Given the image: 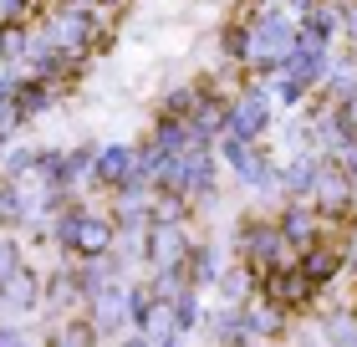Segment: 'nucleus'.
I'll use <instances>...</instances> for the list:
<instances>
[{"label": "nucleus", "instance_id": "nucleus-1", "mask_svg": "<svg viewBox=\"0 0 357 347\" xmlns=\"http://www.w3.org/2000/svg\"><path fill=\"white\" fill-rule=\"evenodd\" d=\"M291 46H296V21H291L286 10L266 6V10L250 15V52H245V67L261 77V82L281 72V61L291 57Z\"/></svg>", "mask_w": 357, "mask_h": 347}, {"label": "nucleus", "instance_id": "nucleus-2", "mask_svg": "<svg viewBox=\"0 0 357 347\" xmlns=\"http://www.w3.org/2000/svg\"><path fill=\"white\" fill-rule=\"evenodd\" d=\"M235 251H240V260L245 266H255V271H271V266H296L301 260V251L296 245H286V235H281V225L275 220H240V230H235Z\"/></svg>", "mask_w": 357, "mask_h": 347}, {"label": "nucleus", "instance_id": "nucleus-3", "mask_svg": "<svg viewBox=\"0 0 357 347\" xmlns=\"http://www.w3.org/2000/svg\"><path fill=\"white\" fill-rule=\"evenodd\" d=\"M312 205L321 220H347L352 205H357V179L342 169V163H332V158H321V169H317V184H312Z\"/></svg>", "mask_w": 357, "mask_h": 347}, {"label": "nucleus", "instance_id": "nucleus-4", "mask_svg": "<svg viewBox=\"0 0 357 347\" xmlns=\"http://www.w3.org/2000/svg\"><path fill=\"white\" fill-rule=\"evenodd\" d=\"M215 143H220L225 163H230V169L240 174V184H245V189H255V194L275 189V169H271L266 148H255V138H240V133H220Z\"/></svg>", "mask_w": 357, "mask_h": 347}, {"label": "nucleus", "instance_id": "nucleus-5", "mask_svg": "<svg viewBox=\"0 0 357 347\" xmlns=\"http://www.w3.org/2000/svg\"><path fill=\"white\" fill-rule=\"evenodd\" d=\"M321 286L301 271V260H296V266H271V271H261V286H255V296H266V302L286 307V311H301Z\"/></svg>", "mask_w": 357, "mask_h": 347}, {"label": "nucleus", "instance_id": "nucleus-6", "mask_svg": "<svg viewBox=\"0 0 357 347\" xmlns=\"http://www.w3.org/2000/svg\"><path fill=\"white\" fill-rule=\"evenodd\" d=\"M128 184L153 189L149 179L138 174V148H133V143H107V148H97V158H92V189H128Z\"/></svg>", "mask_w": 357, "mask_h": 347}, {"label": "nucleus", "instance_id": "nucleus-7", "mask_svg": "<svg viewBox=\"0 0 357 347\" xmlns=\"http://www.w3.org/2000/svg\"><path fill=\"white\" fill-rule=\"evenodd\" d=\"M189 230L184 220H153L149 235H143V260H149L153 271H169V266H184L189 260Z\"/></svg>", "mask_w": 357, "mask_h": 347}, {"label": "nucleus", "instance_id": "nucleus-8", "mask_svg": "<svg viewBox=\"0 0 357 347\" xmlns=\"http://www.w3.org/2000/svg\"><path fill=\"white\" fill-rule=\"evenodd\" d=\"M275 118L271 108V87L261 82V87H245L240 97H230V123H225V133H240V138H261L266 128Z\"/></svg>", "mask_w": 357, "mask_h": 347}, {"label": "nucleus", "instance_id": "nucleus-9", "mask_svg": "<svg viewBox=\"0 0 357 347\" xmlns=\"http://www.w3.org/2000/svg\"><path fill=\"white\" fill-rule=\"evenodd\" d=\"M82 311L92 317V327H97V337H118V327H123V322L133 327V317H128V281H112V286H102V291H92Z\"/></svg>", "mask_w": 357, "mask_h": 347}, {"label": "nucleus", "instance_id": "nucleus-10", "mask_svg": "<svg viewBox=\"0 0 357 347\" xmlns=\"http://www.w3.org/2000/svg\"><path fill=\"white\" fill-rule=\"evenodd\" d=\"M41 271H31L26 260L15 266L6 281H0V311H15V317H26V311H36L41 307Z\"/></svg>", "mask_w": 357, "mask_h": 347}, {"label": "nucleus", "instance_id": "nucleus-11", "mask_svg": "<svg viewBox=\"0 0 357 347\" xmlns=\"http://www.w3.org/2000/svg\"><path fill=\"white\" fill-rule=\"evenodd\" d=\"M317 169H321V154H317V148H306V154H296L286 169H275V189H281L286 200H312Z\"/></svg>", "mask_w": 357, "mask_h": 347}, {"label": "nucleus", "instance_id": "nucleus-12", "mask_svg": "<svg viewBox=\"0 0 357 347\" xmlns=\"http://www.w3.org/2000/svg\"><path fill=\"white\" fill-rule=\"evenodd\" d=\"M317 220L321 214L312 209V205H301V200H286V209H281V235H286V245H296V251H306V245H317L321 235H317Z\"/></svg>", "mask_w": 357, "mask_h": 347}, {"label": "nucleus", "instance_id": "nucleus-13", "mask_svg": "<svg viewBox=\"0 0 357 347\" xmlns=\"http://www.w3.org/2000/svg\"><path fill=\"white\" fill-rule=\"evenodd\" d=\"M10 92H15V112H21V118H41L46 108H56V87H52L46 77H36V72L15 77Z\"/></svg>", "mask_w": 357, "mask_h": 347}, {"label": "nucleus", "instance_id": "nucleus-14", "mask_svg": "<svg viewBox=\"0 0 357 347\" xmlns=\"http://www.w3.org/2000/svg\"><path fill=\"white\" fill-rule=\"evenodd\" d=\"M342 266H347L342 251H337V245H327V240H317V245H306V251H301V271L312 276L317 286L337 281V276H342Z\"/></svg>", "mask_w": 357, "mask_h": 347}, {"label": "nucleus", "instance_id": "nucleus-15", "mask_svg": "<svg viewBox=\"0 0 357 347\" xmlns=\"http://www.w3.org/2000/svg\"><path fill=\"white\" fill-rule=\"evenodd\" d=\"M321 92H327V103H342L347 92H357V52H347V57H327ZM327 103H321V108H327Z\"/></svg>", "mask_w": 357, "mask_h": 347}, {"label": "nucleus", "instance_id": "nucleus-16", "mask_svg": "<svg viewBox=\"0 0 357 347\" xmlns=\"http://www.w3.org/2000/svg\"><path fill=\"white\" fill-rule=\"evenodd\" d=\"M149 143H153V148H164V154H184V148L194 143V128H189V118L158 112V118H153V128H149Z\"/></svg>", "mask_w": 357, "mask_h": 347}, {"label": "nucleus", "instance_id": "nucleus-17", "mask_svg": "<svg viewBox=\"0 0 357 347\" xmlns=\"http://www.w3.org/2000/svg\"><path fill=\"white\" fill-rule=\"evenodd\" d=\"M215 286H220V296H225L230 307H245L250 296H255V286H261V271L240 260V266H225V271H220V281H215Z\"/></svg>", "mask_w": 357, "mask_h": 347}, {"label": "nucleus", "instance_id": "nucleus-18", "mask_svg": "<svg viewBox=\"0 0 357 347\" xmlns=\"http://www.w3.org/2000/svg\"><path fill=\"white\" fill-rule=\"evenodd\" d=\"M138 342H178V327H174V302H164V296H153V311L143 317L138 327Z\"/></svg>", "mask_w": 357, "mask_h": 347}, {"label": "nucleus", "instance_id": "nucleus-19", "mask_svg": "<svg viewBox=\"0 0 357 347\" xmlns=\"http://www.w3.org/2000/svg\"><path fill=\"white\" fill-rule=\"evenodd\" d=\"M184 266H189V281H194V286H199V291H209V286H215V281H220V256H215V245H209V240H199V245H189V260H184Z\"/></svg>", "mask_w": 357, "mask_h": 347}, {"label": "nucleus", "instance_id": "nucleus-20", "mask_svg": "<svg viewBox=\"0 0 357 347\" xmlns=\"http://www.w3.org/2000/svg\"><path fill=\"white\" fill-rule=\"evenodd\" d=\"M31 46V21H0V67H21Z\"/></svg>", "mask_w": 357, "mask_h": 347}, {"label": "nucleus", "instance_id": "nucleus-21", "mask_svg": "<svg viewBox=\"0 0 357 347\" xmlns=\"http://www.w3.org/2000/svg\"><path fill=\"white\" fill-rule=\"evenodd\" d=\"M204 322V307H199V286H184L174 296V327H178V337H189L194 327Z\"/></svg>", "mask_w": 357, "mask_h": 347}, {"label": "nucleus", "instance_id": "nucleus-22", "mask_svg": "<svg viewBox=\"0 0 357 347\" xmlns=\"http://www.w3.org/2000/svg\"><path fill=\"white\" fill-rule=\"evenodd\" d=\"M220 52H225V61L245 67V52H250V21H230V26H220Z\"/></svg>", "mask_w": 357, "mask_h": 347}, {"label": "nucleus", "instance_id": "nucleus-23", "mask_svg": "<svg viewBox=\"0 0 357 347\" xmlns=\"http://www.w3.org/2000/svg\"><path fill=\"white\" fill-rule=\"evenodd\" d=\"M52 342H72V347H82V342H97V327L92 317L82 311V322H67V327H52Z\"/></svg>", "mask_w": 357, "mask_h": 347}, {"label": "nucleus", "instance_id": "nucleus-24", "mask_svg": "<svg viewBox=\"0 0 357 347\" xmlns=\"http://www.w3.org/2000/svg\"><path fill=\"white\" fill-rule=\"evenodd\" d=\"M199 103V82L194 87H174V92H164V103H158V112H174V118H189V108Z\"/></svg>", "mask_w": 357, "mask_h": 347}, {"label": "nucleus", "instance_id": "nucleus-25", "mask_svg": "<svg viewBox=\"0 0 357 347\" xmlns=\"http://www.w3.org/2000/svg\"><path fill=\"white\" fill-rule=\"evenodd\" d=\"M15 266H21V240H15L10 230H0V281H6Z\"/></svg>", "mask_w": 357, "mask_h": 347}, {"label": "nucleus", "instance_id": "nucleus-26", "mask_svg": "<svg viewBox=\"0 0 357 347\" xmlns=\"http://www.w3.org/2000/svg\"><path fill=\"white\" fill-rule=\"evenodd\" d=\"M41 10V0H0V21H31Z\"/></svg>", "mask_w": 357, "mask_h": 347}, {"label": "nucleus", "instance_id": "nucleus-27", "mask_svg": "<svg viewBox=\"0 0 357 347\" xmlns=\"http://www.w3.org/2000/svg\"><path fill=\"white\" fill-rule=\"evenodd\" d=\"M337 118H342V123L352 128V133H357V92H347L342 103H337Z\"/></svg>", "mask_w": 357, "mask_h": 347}, {"label": "nucleus", "instance_id": "nucleus-28", "mask_svg": "<svg viewBox=\"0 0 357 347\" xmlns=\"http://www.w3.org/2000/svg\"><path fill=\"white\" fill-rule=\"evenodd\" d=\"M0 342H21V327H0Z\"/></svg>", "mask_w": 357, "mask_h": 347}, {"label": "nucleus", "instance_id": "nucleus-29", "mask_svg": "<svg viewBox=\"0 0 357 347\" xmlns=\"http://www.w3.org/2000/svg\"><path fill=\"white\" fill-rule=\"evenodd\" d=\"M286 6H291V15H301L306 6H312V0H286Z\"/></svg>", "mask_w": 357, "mask_h": 347}, {"label": "nucleus", "instance_id": "nucleus-30", "mask_svg": "<svg viewBox=\"0 0 357 347\" xmlns=\"http://www.w3.org/2000/svg\"><path fill=\"white\" fill-rule=\"evenodd\" d=\"M82 6H102V0H82Z\"/></svg>", "mask_w": 357, "mask_h": 347}]
</instances>
